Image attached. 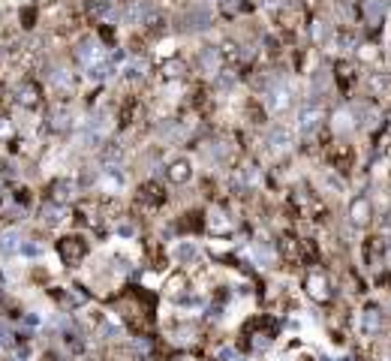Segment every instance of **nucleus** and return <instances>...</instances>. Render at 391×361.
I'll use <instances>...</instances> for the list:
<instances>
[{"label":"nucleus","instance_id":"nucleus-7","mask_svg":"<svg viewBox=\"0 0 391 361\" xmlns=\"http://www.w3.org/2000/svg\"><path fill=\"white\" fill-rule=\"evenodd\" d=\"M307 292H310L313 298H328V280H325L322 274H310V277H307Z\"/></svg>","mask_w":391,"mask_h":361},{"label":"nucleus","instance_id":"nucleus-1","mask_svg":"<svg viewBox=\"0 0 391 361\" xmlns=\"http://www.w3.org/2000/svg\"><path fill=\"white\" fill-rule=\"evenodd\" d=\"M57 256H60L69 268H75V265H81V259L87 256V241H84L81 235H63V238L57 241Z\"/></svg>","mask_w":391,"mask_h":361},{"label":"nucleus","instance_id":"nucleus-3","mask_svg":"<svg viewBox=\"0 0 391 361\" xmlns=\"http://www.w3.org/2000/svg\"><path fill=\"white\" fill-rule=\"evenodd\" d=\"M75 193H78V184H75V181H69V178H57V181L51 184V196H48V199L66 205V202L75 199Z\"/></svg>","mask_w":391,"mask_h":361},{"label":"nucleus","instance_id":"nucleus-15","mask_svg":"<svg viewBox=\"0 0 391 361\" xmlns=\"http://www.w3.org/2000/svg\"><path fill=\"white\" fill-rule=\"evenodd\" d=\"M175 253H181V259H190V256L196 253V247H190V244H181V247H178Z\"/></svg>","mask_w":391,"mask_h":361},{"label":"nucleus","instance_id":"nucleus-6","mask_svg":"<svg viewBox=\"0 0 391 361\" xmlns=\"http://www.w3.org/2000/svg\"><path fill=\"white\" fill-rule=\"evenodd\" d=\"M166 175H169L175 184H184V181H190V175H193V172H190V163L181 157V160H175V163L169 166V172H166Z\"/></svg>","mask_w":391,"mask_h":361},{"label":"nucleus","instance_id":"nucleus-9","mask_svg":"<svg viewBox=\"0 0 391 361\" xmlns=\"http://www.w3.org/2000/svg\"><path fill=\"white\" fill-rule=\"evenodd\" d=\"M382 12H385V6H382V0H367L364 3V15H367V21H379L382 18Z\"/></svg>","mask_w":391,"mask_h":361},{"label":"nucleus","instance_id":"nucleus-8","mask_svg":"<svg viewBox=\"0 0 391 361\" xmlns=\"http://www.w3.org/2000/svg\"><path fill=\"white\" fill-rule=\"evenodd\" d=\"M18 247H21L18 232H3V235H0V256H3V259L12 256V253H18Z\"/></svg>","mask_w":391,"mask_h":361},{"label":"nucleus","instance_id":"nucleus-10","mask_svg":"<svg viewBox=\"0 0 391 361\" xmlns=\"http://www.w3.org/2000/svg\"><path fill=\"white\" fill-rule=\"evenodd\" d=\"M379 325H382V313L373 307V310H364V328L367 331H379Z\"/></svg>","mask_w":391,"mask_h":361},{"label":"nucleus","instance_id":"nucleus-11","mask_svg":"<svg viewBox=\"0 0 391 361\" xmlns=\"http://www.w3.org/2000/svg\"><path fill=\"white\" fill-rule=\"evenodd\" d=\"M313 36H316V42H319V39H328V36H331V24H328V21H316Z\"/></svg>","mask_w":391,"mask_h":361},{"label":"nucleus","instance_id":"nucleus-4","mask_svg":"<svg viewBox=\"0 0 391 361\" xmlns=\"http://www.w3.org/2000/svg\"><path fill=\"white\" fill-rule=\"evenodd\" d=\"M63 220H66V205L48 199V202L39 208V223H42V226H60Z\"/></svg>","mask_w":391,"mask_h":361},{"label":"nucleus","instance_id":"nucleus-13","mask_svg":"<svg viewBox=\"0 0 391 361\" xmlns=\"http://www.w3.org/2000/svg\"><path fill=\"white\" fill-rule=\"evenodd\" d=\"M166 75H169V78L184 75V63H169V66H166Z\"/></svg>","mask_w":391,"mask_h":361},{"label":"nucleus","instance_id":"nucleus-2","mask_svg":"<svg viewBox=\"0 0 391 361\" xmlns=\"http://www.w3.org/2000/svg\"><path fill=\"white\" fill-rule=\"evenodd\" d=\"M15 102L21 108H36L42 102V87L33 81V78H21L18 87H15Z\"/></svg>","mask_w":391,"mask_h":361},{"label":"nucleus","instance_id":"nucleus-5","mask_svg":"<svg viewBox=\"0 0 391 361\" xmlns=\"http://www.w3.org/2000/svg\"><path fill=\"white\" fill-rule=\"evenodd\" d=\"M349 214H352V223H355V226H364V223L370 220V199H364V196L352 199Z\"/></svg>","mask_w":391,"mask_h":361},{"label":"nucleus","instance_id":"nucleus-12","mask_svg":"<svg viewBox=\"0 0 391 361\" xmlns=\"http://www.w3.org/2000/svg\"><path fill=\"white\" fill-rule=\"evenodd\" d=\"M187 286V280H184V274H175L172 280H169V292H181Z\"/></svg>","mask_w":391,"mask_h":361},{"label":"nucleus","instance_id":"nucleus-14","mask_svg":"<svg viewBox=\"0 0 391 361\" xmlns=\"http://www.w3.org/2000/svg\"><path fill=\"white\" fill-rule=\"evenodd\" d=\"M361 57L364 60H376V48L373 45H361Z\"/></svg>","mask_w":391,"mask_h":361}]
</instances>
